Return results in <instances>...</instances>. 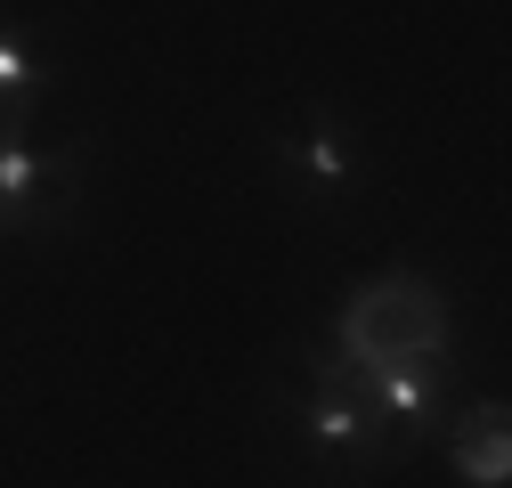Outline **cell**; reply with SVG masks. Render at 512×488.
Wrapping results in <instances>:
<instances>
[{
  "instance_id": "cell-1",
  "label": "cell",
  "mask_w": 512,
  "mask_h": 488,
  "mask_svg": "<svg viewBox=\"0 0 512 488\" xmlns=\"http://www.w3.org/2000/svg\"><path fill=\"white\" fill-rule=\"evenodd\" d=\"M269 423H285L293 456H301L317 480H374V472L407 464L399 440L382 432V423L366 415V399L342 383L326 334H309V342L293 350L285 375H269Z\"/></svg>"
},
{
  "instance_id": "cell-2",
  "label": "cell",
  "mask_w": 512,
  "mask_h": 488,
  "mask_svg": "<svg viewBox=\"0 0 512 488\" xmlns=\"http://www.w3.org/2000/svg\"><path fill=\"white\" fill-rule=\"evenodd\" d=\"M90 139L57 114H0V244H49L82 220Z\"/></svg>"
},
{
  "instance_id": "cell-3",
  "label": "cell",
  "mask_w": 512,
  "mask_h": 488,
  "mask_svg": "<svg viewBox=\"0 0 512 488\" xmlns=\"http://www.w3.org/2000/svg\"><path fill=\"white\" fill-rule=\"evenodd\" d=\"M269 179L293 212H350L374 188V139L342 98H301L269 122Z\"/></svg>"
},
{
  "instance_id": "cell-4",
  "label": "cell",
  "mask_w": 512,
  "mask_h": 488,
  "mask_svg": "<svg viewBox=\"0 0 512 488\" xmlns=\"http://www.w3.org/2000/svg\"><path fill=\"white\" fill-rule=\"evenodd\" d=\"M326 350L342 366V383L366 399V415L399 440V456H415V448H431L447 432V415H456V383H447V366L431 350H374V342H342V334Z\"/></svg>"
},
{
  "instance_id": "cell-5",
  "label": "cell",
  "mask_w": 512,
  "mask_h": 488,
  "mask_svg": "<svg viewBox=\"0 0 512 488\" xmlns=\"http://www.w3.org/2000/svg\"><path fill=\"white\" fill-rule=\"evenodd\" d=\"M57 90V49L25 17H0V114H57Z\"/></svg>"
}]
</instances>
